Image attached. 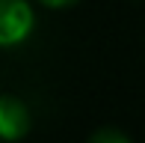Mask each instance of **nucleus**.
Returning <instances> with one entry per match:
<instances>
[{"label": "nucleus", "mask_w": 145, "mask_h": 143, "mask_svg": "<svg viewBox=\"0 0 145 143\" xmlns=\"http://www.w3.org/2000/svg\"><path fill=\"white\" fill-rule=\"evenodd\" d=\"M30 125H33L30 107L18 95H3L0 99V134H3V140H9V143L21 140L30 131Z\"/></svg>", "instance_id": "f03ea898"}, {"label": "nucleus", "mask_w": 145, "mask_h": 143, "mask_svg": "<svg viewBox=\"0 0 145 143\" xmlns=\"http://www.w3.org/2000/svg\"><path fill=\"white\" fill-rule=\"evenodd\" d=\"M86 143H133L127 137V134L121 131V128H113V125H101V128H95V131L89 134V140Z\"/></svg>", "instance_id": "7ed1b4c3"}, {"label": "nucleus", "mask_w": 145, "mask_h": 143, "mask_svg": "<svg viewBox=\"0 0 145 143\" xmlns=\"http://www.w3.org/2000/svg\"><path fill=\"white\" fill-rule=\"evenodd\" d=\"M36 30V12L30 0H0V45L18 48Z\"/></svg>", "instance_id": "f257e3e1"}, {"label": "nucleus", "mask_w": 145, "mask_h": 143, "mask_svg": "<svg viewBox=\"0 0 145 143\" xmlns=\"http://www.w3.org/2000/svg\"><path fill=\"white\" fill-rule=\"evenodd\" d=\"M42 6H48V9H68V6H74L77 0H39Z\"/></svg>", "instance_id": "20e7f679"}]
</instances>
